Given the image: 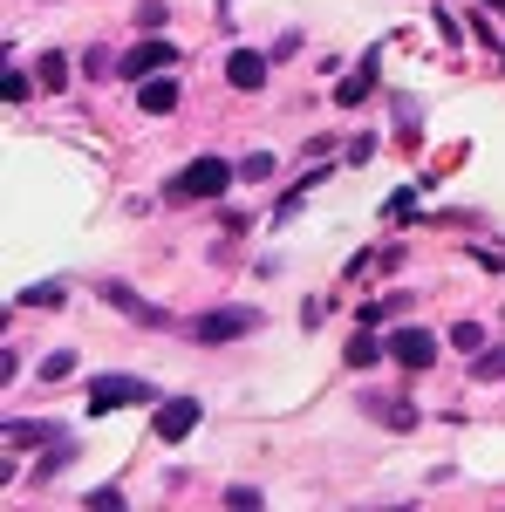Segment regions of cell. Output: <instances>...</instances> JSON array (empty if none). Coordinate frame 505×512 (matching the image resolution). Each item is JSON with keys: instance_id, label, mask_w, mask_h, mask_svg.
<instances>
[{"instance_id": "obj_9", "label": "cell", "mask_w": 505, "mask_h": 512, "mask_svg": "<svg viewBox=\"0 0 505 512\" xmlns=\"http://www.w3.org/2000/svg\"><path fill=\"white\" fill-rule=\"evenodd\" d=\"M137 110H144V117H171V110H178V76L137 82Z\"/></svg>"}, {"instance_id": "obj_12", "label": "cell", "mask_w": 505, "mask_h": 512, "mask_svg": "<svg viewBox=\"0 0 505 512\" xmlns=\"http://www.w3.org/2000/svg\"><path fill=\"white\" fill-rule=\"evenodd\" d=\"M349 369H376V362H383L389 355V342H376V328H362V335H349Z\"/></svg>"}, {"instance_id": "obj_5", "label": "cell", "mask_w": 505, "mask_h": 512, "mask_svg": "<svg viewBox=\"0 0 505 512\" xmlns=\"http://www.w3.org/2000/svg\"><path fill=\"white\" fill-rule=\"evenodd\" d=\"M151 431H157V444H185V437L198 431V403H192V396L157 403V410H151Z\"/></svg>"}, {"instance_id": "obj_10", "label": "cell", "mask_w": 505, "mask_h": 512, "mask_svg": "<svg viewBox=\"0 0 505 512\" xmlns=\"http://www.w3.org/2000/svg\"><path fill=\"white\" fill-rule=\"evenodd\" d=\"M369 96H376V48H369V55L355 62V76L335 89V103H342V110H355V103H369Z\"/></svg>"}, {"instance_id": "obj_4", "label": "cell", "mask_w": 505, "mask_h": 512, "mask_svg": "<svg viewBox=\"0 0 505 512\" xmlns=\"http://www.w3.org/2000/svg\"><path fill=\"white\" fill-rule=\"evenodd\" d=\"M260 328V315L253 308H212V315L192 321V335L205 342V349H219V342H239V335H253Z\"/></svg>"}, {"instance_id": "obj_8", "label": "cell", "mask_w": 505, "mask_h": 512, "mask_svg": "<svg viewBox=\"0 0 505 512\" xmlns=\"http://www.w3.org/2000/svg\"><path fill=\"white\" fill-rule=\"evenodd\" d=\"M226 82H233L239 96L267 89V55H253V48H233V55H226Z\"/></svg>"}, {"instance_id": "obj_1", "label": "cell", "mask_w": 505, "mask_h": 512, "mask_svg": "<svg viewBox=\"0 0 505 512\" xmlns=\"http://www.w3.org/2000/svg\"><path fill=\"white\" fill-rule=\"evenodd\" d=\"M233 178H239V164H226V158H192L178 178H171V198H219Z\"/></svg>"}, {"instance_id": "obj_15", "label": "cell", "mask_w": 505, "mask_h": 512, "mask_svg": "<svg viewBox=\"0 0 505 512\" xmlns=\"http://www.w3.org/2000/svg\"><path fill=\"white\" fill-rule=\"evenodd\" d=\"M21 301H28V308H62V301H69V287H62V280H35Z\"/></svg>"}, {"instance_id": "obj_14", "label": "cell", "mask_w": 505, "mask_h": 512, "mask_svg": "<svg viewBox=\"0 0 505 512\" xmlns=\"http://www.w3.org/2000/svg\"><path fill=\"white\" fill-rule=\"evenodd\" d=\"M471 376H478V383H499V376H505V342H499V349H478V355H471Z\"/></svg>"}, {"instance_id": "obj_3", "label": "cell", "mask_w": 505, "mask_h": 512, "mask_svg": "<svg viewBox=\"0 0 505 512\" xmlns=\"http://www.w3.org/2000/svg\"><path fill=\"white\" fill-rule=\"evenodd\" d=\"M157 69H178V48H171L164 35H151V41H137V48L117 55V76H130V82H151Z\"/></svg>"}, {"instance_id": "obj_11", "label": "cell", "mask_w": 505, "mask_h": 512, "mask_svg": "<svg viewBox=\"0 0 505 512\" xmlns=\"http://www.w3.org/2000/svg\"><path fill=\"white\" fill-rule=\"evenodd\" d=\"M362 403H369V417L389 424V431H417V410H410L403 396H362Z\"/></svg>"}, {"instance_id": "obj_25", "label": "cell", "mask_w": 505, "mask_h": 512, "mask_svg": "<svg viewBox=\"0 0 505 512\" xmlns=\"http://www.w3.org/2000/svg\"><path fill=\"white\" fill-rule=\"evenodd\" d=\"M82 69H89V76H103V69H117V55H110V48H89V55H82Z\"/></svg>"}, {"instance_id": "obj_22", "label": "cell", "mask_w": 505, "mask_h": 512, "mask_svg": "<svg viewBox=\"0 0 505 512\" xmlns=\"http://www.w3.org/2000/svg\"><path fill=\"white\" fill-rule=\"evenodd\" d=\"M0 96H7V103H28V76H21V69H7V76H0Z\"/></svg>"}, {"instance_id": "obj_7", "label": "cell", "mask_w": 505, "mask_h": 512, "mask_svg": "<svg viewBox=\"0 0 505 512\" xmlns=\"http://www.w3.org/2000/svg\"><path fill=\"white\" fill-rule=\"evenodd\" d=\"M389 355H396L403 369H430V362H437V335H424V328H396V335H389Z\"/></svg>"}, {"instance_id": "obj_20", "label": "cell", "mask_w": 505, "mask_h": 512, "mask_svg": "<svg viewBox=\"0 0 505 512\" xmlns=\"http://www.w3.org/2000/svg\"><path fill=\"white\" fill-rule=\"evenodd\" d=\"M389 315H396V308H389V301H362V308H355V321H362V328H383Z\"/></svg>"}, {"instance_id": "obj_27", "label": "cell", "mask_w": 505, "mask_h": 512, "mask_svg": "<svg viewBox=\"0 0 505 512\" xmlns=\"http://www.w3.org/2000/svg\"><path fill=\"white\" fill-rule=\"evenodd\" d=\"M499 62H505V48H499Z\"/></svg>"}, {"instance_id": "obj_2", "label": "cell", "mask_w": 505, "mask_h": 512, "mask_svg": "<svg viewBox=\"0 0 505 512\" xmlns=\"http://www.w3.org/2000/svg\"><path fill=\"white\" fill-rule=\"evenodd\" d=\"M130 403H157V390L144 376H96V383H89V410H96V417L130 410Z\"/></svg>"}, {"instance_id": "obj_24", "label": "cell", "mask_w": 505, "mask_h": 512, "mask_svg": "<svg viewBox=\"0 0 505 512\" xmlns=\"http://www.w3.org/2000/svg\"><path fill=\"white\" fill-rule=\"evenodd\" d=\"M89 506H96V512H123V492H117V485H103V492H89Z\"/></svg>"}, {"instance_id": "obj_23", "label": "cell", "mask_w": 505, "mask_h": 512, "mask_svg": "<svg viewBox=\"0 0 505 512\" xmlns=\"http://www.w3.org/2000/svg\"><path fill=\"white\" fill-rule=\"evenodd\" d=\"M137 28H144V35L164 28V0H144V7H137Z\"/></svg>"}, {"instance_id": "obj_6", "label": "cell", "mask_w": 505, "mask_h": 512, "mask_svg": "<svg viewBox=\"0 0 505 512\" xmlns=\"http://www.w3.org/2000/svg\"><path fill=\"white\" fill-rule=\"evenodd\" d=\"M103 301H110V308H123L137 328H171V308H151V301H144L137 287H123V280H110V287H103Z\"/></svg>"}, {"instance_id": "obj_16", "label": "cell", "mask_w": 505, "mask_h": 512, "mask_svg": "<svg viewBox=\"0 0 505 512\" xmlns=\"http://www.w3.org/2000/svg\"><path fill=\"white\" fill-rule=\"evenodd\" d=\"M69 376H76V355L62 349V355H48V362H41V383H69Z\"/></svg>"}, {"instance_id": "obj_21", "label": "cell", "mask_w": 505, "mask_h": 512, "mask_svg": "<svg viewBox=\"0 0 505 512\" xmlns=\"http://www.w3.org/2000/svg\"><path fill=\"white\" fill-rule=\"evenodd\" d=\"M430 21H437V35H444V48H458V41H465V28H458V14H444V7H437Z\"/></svg>"}, {"instance_id": "obj_26", "label": "cell", "mask_w": 505, "mask_h": 512, "mask_svg": "<svg viewBox=\"0 0 505 512\" xmlns=\"http://www.w3.org/2000/svg\"><path fill=\"white\" fill-rule=\"evenodd\" d=\"M485 7H499V14H505V0H485Z\"/></svg>"}, {"instance_id": "obj_17", "label": "cell", "mask_w": 505, "mask_h": 512, "mask_svg": "<svg viewBox=\"0 0 505 512\" xmlns=\"http://www.w3.org/2000/svg\"><path fill=\"white\" fill-rule=\"evenodd\" d=\"M41 82H48V89H62V82H69V55H41V69H35Z\"/></svg>"}, {"instance_id": "obj_18", "label": "cell", "mask_w": 505, "mask_h": 512, "mask_svg": "<svg viewBox=\"0 0 505 512\" xmlns=\"http://www.w3.org/2000/svg\"><path fill=\"white\" fill-rule=\"evenodd\" d=\"M451 349H485V328H478V321H458V328H451Z\"/></svg>"}, {"instance_id": "obj_19", "label": "cell", "mask_w": 505, "mask_h": 512, "mask_svg": "<svg viewBox=\"0 0 505 512\" xmlns=\"http://www.w3.org/2000/svg\"><path fill=\"white\" fill-rule=\"evenodd\" d=\"M239 178H273V151H246L239 158Z\"/></svg>"}, {"instance_id": "obj_13", "label": "cell", "mask_w": 505, "mask_h": 512, "mask_svg": "<svg viewBox=\"0 0 505 512\" xmlns=\"http://www.w3.org/2000/svg\"><path fill=\"white\" fill-rule=\"evenodd\" d=\"M55 437H69V431H55V424H7V451H28V444H55Z\"/></svg>"}]
</instances>
